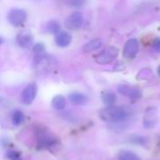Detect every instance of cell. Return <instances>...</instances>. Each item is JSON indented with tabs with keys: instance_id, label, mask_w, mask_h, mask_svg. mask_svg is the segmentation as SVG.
<instances>
[{
	"instance_id": "obj_1",
	"label": "cell",
	"mask_w": 160,
	"mask_h": 160,
	"mask_svg": "<svg viewBox=\"0 0 160 160\" xmlns=\"http://www.w3.org/2000/svg\"><path fill=\"white\" fill-rule=\"evenodd\" d=\"M131 113L129 110L122 106H108L100 112V117L102 120L112 123V124H121L126 122Z\"/></svg>"
},
{
	"instance_id": "obj_2",
	"label": "cell",
	"mask_w": 160,
	"mask_h": 160,
	"mask_svg": "<svg viewBox=\"0 0 160 160\" xmlns=\"http://www.w3.org/2000/svg\"><path fill=\"white\" fill-rule=\"evenodd\" d=\"M57 61L54 56L49 55V54H38L34 61V69L38 73H47L51 70H52L56 67Z\"/></svg>"
},
{
	"instance_id": "obj_3",
	"label": "cell",
	"mask_w": 160,
	"mask_h": 160,
	"mask_svg": "<svg viewBox=\"0 0 160 160\" xmlns=\"http://www.w3.org/2000/svg\"><path fill=\"white\" fill-rule=\"evenodd\" d=\"M118 56V49L109 46L95 56V61L99 65H108L112 63Z\"/></svg>"
},
{
	"instance_id": "obj_4",
	"label": "cell",
	"mask_w": 160,
	"mask_h": 160,
	"mask_svg": "<svg viewBox=\"0 0 160 160\" xmlns=\"http://www.w3.org/2000/svg\"><path fill=\"white\" fill-rule=\"evenodd\" d=\"M27 18V14L23 9L21 8H12L8 13V20L10 24L13 26L22 25Z\"/></svg>"
},
{
	"instance_id": "obj_5",
	"label": "cell",
	"mask_w": 160,
	"mask_h": 160,
	"mask_svg": "<svg viewBox=\"0 0 160 160\" xmlns=\"http://www.w3.org/2000/svg\"><path fill=\"white\" fill-rule=\"evenodd\" d=\"M139 50H140L139 41L136 38H130L125 44L123 50V55L126 59L131 60L138 54Z\"/></svg>"
},
{
	"instance_id": "obj_6",
	"label": "cell",
	"mask_w": 160,
	"mask_h": 160,
	"mask_svg": "<svg viewBox=\"0 0 160 160\" xmlns=\"http://www.w3.org/2000/svg\"><path fill=\"white\" fill-rule=\"evenodd\" d=\"M158 122V113L156 108H149L143 117V127L147 129L154 128Z\"/></svg>"
},
{
	"instance_id": "obj_7",
	"label": "cell",
	"mask_w": 160,
	"mask_h": 160,
	"mask_svg": "<svg viewBox=\"0 0 160 160\" xmlns=\"http://www.w3.org/2000/svg\"><path fill=\"white\" fill-rule=\"evenodd\" d=\"M82 22H83L82 14L81 12H74L66 19L65 25L68 30H78L82 25Z\"/></svg>"
},
{
	"instance_id": "obj_8",
	"label": "cell",
	"mask_w": 160,
	"mask_h": 160,
	"mask_svg": "<svg viewBox=\"0 0 160 160\" xmlns=\"http://www.w3.org/2000/svg\"><path fill=\"white\" fill-rule=\"evenodd\" d=\"M38 93V86L35 82H31L29 83L22 91V103H24L25 105H29L31 104L34 99L36 98Z\"/></svg>"
},
{
	"instance_id": "obj_9",
	"label": "cell",
	"mask_w": 160,
	"mask_h": 160,
	"mask_svg": "<svg viewBox=\"0 0 160 160\" xmlns=\"http://www.w3.org/2000/svg\"><path fill=\"white\" fill-rule=\"evenodd\" d=\"M34 40V37L32 33L28 30H22L16 36V42L17 44L23 49L29 48Z\"/></svg>"
},
{
	"instance_id": "obj_10",
	"label": "cell",
	"mask_w": 160,
	"mask_h": 160,
	"mask_svg": "<svg viewBox=\"0 0 160 160\" xmlns=\"http://www.w3.org/2000/svg\"><path fill=\"white\" fill-rule=\"evenodd\" d=\"M118 92L121 95L129 98L132 100H137L142 98V91L140 89L127 84H121L118 87Z\"/></svg>"
},
{
	"instance_id": "obj_11",
	"label": "cell",
	"mask_w": 160,
	"mask_h": 160,
	"mask_svg": "<svg viewBox=\"0 0 160 160\" xmlns=\"http://www.w3.org/2000/svg\"><path fill=\"white\" fill-rule=\"evenodd\" d=\"M71 40H72V36L68 32H66V31L59 32L55 37L56 45L62 48L68 47L70 44Z\"/></svg>"
},
{
	"instance_id": "obj_12",
	"label": "cell",
	"mask_w": 160,
	"mask_h": 160,
	"mask_svg": "<svg viewBox=\"0 0 160 160\" xmlns=\"http://www.w3.org/2000/svg\"><path fill=\"white\" fill-rule=\"evenodd\" d=\"M68 99L73 105H76V106H82L88 102V98L85 95L79 93V92H73L69 94Z\"/></svg>"
},
{
	"instance_id": "obj_13",
	"label": "cell",
	"mask_w": 160,
	"mask_h": 160,
	"mask_svg": "<svg viewBox=\"0 0 160 160\" xmlns=\"http://www.w3.org/2000/svg\"><path fill=\"white\" fill-rule=\"evenodd\" d=\"M102 44H103V41L100 38H94V39L90 40L89 42H87L83 46L82 51L85 53H89V52H92L98 50L102 46Z\"/></svg>"
},
{
	"instance_id": "obj_14",
	"label": "cell",
	"mask_w": 160,
	"mask_h": 160,
	"mask_svg": "<svg viewBox=\"0 0 160 160\" xmlns=\"http://www.w3.org/2000/svg\"><path fill=\"white\" fill-rule=\"evenodd\" d=\"M52 105L56 111H63L67 106V100H66L64 96L58 95V96H55L52 98Z\"/></svg>"
},
{
	"instance_id": "obj_15",
	"label": "cell",
	"mask_w": 160,
	"mask_h": 160,
	"mask_svg": "<svg viewBox=\"0 0 160 160\" xmlns=\"http://www.w3.org/2000/svg\"><path fill=\"white\" fill-rule=\"evenodd\" d=\"M101 99H102V102L105 105H107V106H112L115 103V101H116V96L112 91H106V92H103L102 93Z\"/></svg>"
},
{
	"instance_id": "obj_16",
	"label": "cell",
	"mask_w": 160,
	"mask_h": 160,
	"mask_svg": "<svg viewBox=\"0 0 160 160\" xmlns=\"http://www.w3.org/2000/svg\"><path fill=\"white\" fill-rule=\"evenodd\" d=\"M118 160H141V158L134 152L124 150L118 154Z\"/></svg>"
},
{
	"instance_id": "obj_17",
	"label": "cell",
	"mask_w": 160,
	"mask_h": 160,
	"mask_svg": "<svg viewBox=\"0 0 160 160\" xmlns=\"http://www.w3.org/2000/svg\"><path fill=\"white\" fill-rule=\"evenodd\" d=\"M46 30L50 34H58L61 30V25L57 21L52 20L50 22H48V23L46 25Z\"/></svg>"
},
{
	"instance_id": "obj_18",
	"label": "cell",
	"mask_w": 160,
	"mask_h": 160,
	"mask_svg": "<svg viewBox=\"0 0 160 160\" xmlns=\"http://www.w3.org/2000/svg\"><path fill=\"white\" fill-rule=\"evenodd\" d=\"M24 120V115L21 111H15L12 114V123L15 126H19L21 125Z\"/></svg>"
},
{
	"instance_id": "obj_19",
	"label": "cell",
	"mask_w": 160,
	"mask_h": 160,
	"mask_svg": "<svg viewBox=\"0 0 160 160\" xmlns=\"http://www.w3.org/2000/svg\"><path fill=\"white\" fill-rule=\"evenodd\" d=\"M65 3L70 8H79L84 6V4L86 3V0H65Z\"/></svg>"
},
{
	"instance_id": "obj_20",
	"label": "cell",
	"mask_w": 160,
	"mask_h": 160,
	"mask_svg": "<svg viewBox=\"0 0 160 160\" xmlns=\"http://www.w3.org/2000/svg\"><path fill=\"white\" fill-rule=\"evenodd\" d=\"M7 157L9 158V160H22L21 154L17 151H14V150L8 151L7 154Z\"/></svg>"
},
{
	"instance_id": "obj_21",
	"label": "cell",
	"mask_w": 160,
	"mask_h": 160,
	"mask_svg": "<svg viewBox=\"0 0 160 160\" xmlns=\"http://www.w3.org/2000/svg\"><path fill=\"white\" fill-rule=\"evenodd\" d=\"M45 51V47H44V44L43 43H37L36 45H34L33 47V52L37 54H40V53H43Z\"/></svg>"
},
{
	"instance_id": "obj_22",
	"label": "cell",
	"mask_w": 160,
	"mask_h": 160,
	"mask_svg": "<svg viewBox=\"0 0 160 160\" xmlns=\"http://www.w3.org/2000/svg\"><path fill=\"white\" fill-rule=\"evenodd\" d=\"M153 48L156 52H160V38L155 40V42L153 43Z\"/></svg>"
},
{
	"instance_id": "obj_23",
	"label": "cell",
	"mask_w": 160,
	"mask_h": 160,
	"mask_svg": "<svg viewBox=\"0 0 160 160\" xmlns=\"http://www.w3.org/2000/svg\"><path fill=\"white\" fill-rule=\"evenodd\" d=\"M3 42H4V39L0 37V45H2V44H3Z\"/></svg>"
},
{
	"instance_id": "obj_24",
	"label": "cell",
	"mask_w": 160,
	"mask_h": 160,
	"mask_svg": "<svg viewBox=\"0 0 160 160\" xmlns=\"http://www.w3.org/2000/svg\"><path fill=\"white\" fill-rule=\"evenodd\" d=\"M158 75L160 76V66L158 67Z\"/></svg>"
},
{
	"instance_id": "obj_25",
	"label": "cell",
	"mask_w": 160,
	"mask_h": 160,
	"mask_svg": "<svg viewBox=\"0 0 160 160\" xmlns=\"http://www.w3.org/2000/svg\"><path fill=\"white\" fill-rule=\"evenodd\" d=\"M159 146H160V143H159Z\"/></svg>"
}]
</instances>
